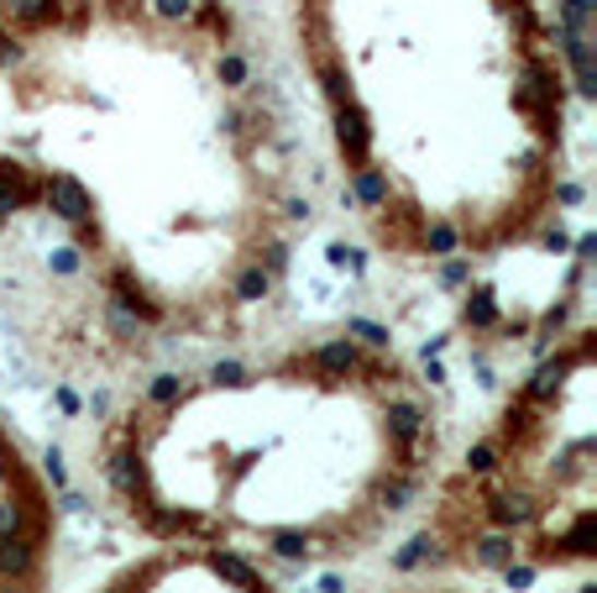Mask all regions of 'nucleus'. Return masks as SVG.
<instances>
[{
	"label": "nucleus",
	"instance_id": "nucleus-1",
	"mask_svg": "<svg viewBox=\"0 0 597 593\" xmlns=\"http://www.w3.org/2000/svg\"><path fill=\"white\" fill-rule=\"evenodd\" d=\"M16 158L84 310L79 363L236 347L310 237L284 84L236 0H0Z\"/></svg>",
	"mask_w": 597,
	"mask_h": 593
},
{
	"label": "nucleus",
	"instance_id": "nucleus-2",
	"mask_svg": "<svg viewBox=\"0 0 597 593\" xmlns=\"http://www.w3.org/2000/svg\"><path fill=\"white\" fill-rule=\"evenodd\" d=\"M341 205L398 273L488 295L582 205L587 69L550 0H288Z\"/></svg>",
	"mask_w": 597,
	"mask_h": 593
},
{
	"label": "nucleus",
	"instance_id": "nucleus-3",
	"mask_svg": "<svg viewBox=\"0 0 597 593\" xmlns=\"http://www.w3.org/2000/svg\"><path fill=\"white\" fill-rule=\"evenodd\" d=\"M445 462V410L389 331L320 325L136 373L89 441L100 510L142 541L331 572L404 536Z\"/></svg>",
	"mask_w": 597,
	"mask_h": 593
},
{
	"label": "nucleus",
	"instance_id": "nucleus-4",
	"mask_svg": "<svg viewBox=\"0 0 597 593\" xmlns=\"http://www.w3.org/2000/svg\"><path fill=\"white\" fill-rule=\"evenodd\" d=\"M597 546V331L556 325L493 415L419 499L393 572L482 589L587 578Z\"/></svg>",
	"mask_w": 597,
	"mask_h": 593
},
{
	"label": "nucleus",
	"instance_id": "nucleus-5",
	"mask_svg": "<svg viewBox=\"0 0 597 593\" xmlns=\"http://www.w3.org/2000/svg\"><path fill=\"white\" fill-rule=\"evenodd\" d=\"M58 505L37 458L0 410V593H52Z\"/></svg>",
	"mask_w": 597,
	"mask_h": 593
},
{
	"label": "nucleus",
	"instance_id": "nucleus-6",
	"mask_svg": "<svg viewBox=\"0 0 597 593\" xmlns=\"http://www.w3.org/2000/svg\"><path fill=\"white\" fill-rule=\"evenodd\" d=\"M89 593H288L278 572L241 552L189 546V541H147L127 562H116Z\"/></svg>",
	"mask_w": 597,
	"mask_h": 593
},
{
	"label": "nucleus",
	"instance_id": "nucleus-7",
	"mask_svg": "<svg viewBox=\"0 0 597 593\" xmlns=\"http://www.w3.org/2000/svg\"><path fill=\"white\" fill-rule=\"evenodd\" d=\"M37 226V185L16 158V137H11V84L0 69V237Z\"/></svg>",
	"mask_w": 597,
	"mask_h": 593
},
{
	"label": "nucleus",
	"instance_id": "nucleus-8",
	"mask_svg": "<svg viewBox=\"0 0 597 593\" xmlns=\"http://www.w3.org/2000/svg\"><path fill=\"white\" fill-rule=\"evenodd\" d=\"M372 593H493V589L467 583V578H441V572H393L389 583Z\"/></svg>",
	"mask_w": 597,
	"mask_h": 593
},
{
	"label": "nucleus",
	"instance_id": "nucleus-9",
	"mask_svg": "<svg viewBox=\"0 0 597 593\" xmlns=\"http://www.w3.org/2000/svg\"><path fill=\"white\" fill-rule=\"evenodd\" d=\"M566 593H597V589H593V578H576V583H572Z\"/></svg>",
	"mask_w": 597,
	"mask_h": 593
}]
</instances>
